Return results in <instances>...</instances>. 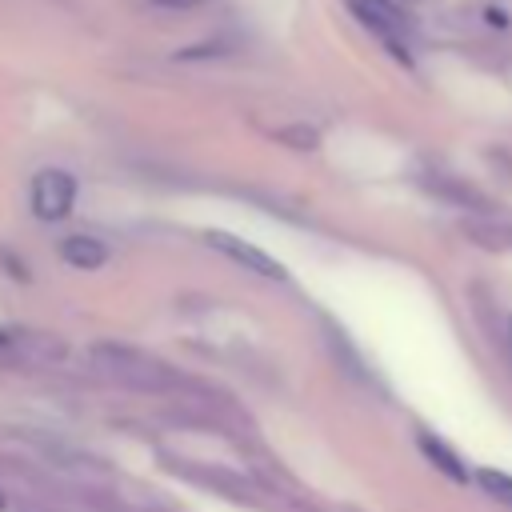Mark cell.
<instances>
[{
	"mask_svg": "<svg viewBox=\"0 0 512 512\" xmlns=\"http://www.w3.org/2000/svg\"><path fill=\"white\" fill-rule=\"evenodd\" d=\"M92 368L112 380V384H124V388H136V392H160V396H172V392H188L192 380H184L172 364L140 352V348H124V344H96L92 348Z\"/></svg>",
	"mask_w": 512,
	"mask_h": 512,
	"instance_id": "obj_1",
	"label": "cell"
},
{
	"mask_svg": "<svg viewBox=\"0 0 512 512\" xmlns=\"http://www.w3.org/2000/svg\"><path fill=\"white\" fill-rule=\"evenodd\" d=\"M0 364L56 368V364H68V344L48 332H32V328H0Z\"/></svg>",
	"mask_w": 512,
	"mask_h": 512,
	"instance_id": "obj_2",
	"label": "cell"
},
{
	"mask_svg": "<svg viewBox=\"0 0 512 512\" xmlns=\"http://www.w3.org/2000/svg\"><path fill=\"white\" fill-rule=\"evenodd\" d=\"M72 200H76V180L60 168H44L32 180V212L40 220H64L72 212Z\"/></svg>",
	"mask_w": 512,
	"mask_h": 512,
	"instance_id": "obj_3",
	"label": "cell"
},
{
	"mask_svg": "<svg viewBox=\"0 0 512 512\" xmlns=\"http://www.w3.org/2000/svg\"><path fill=\"white\" fill-rule=\"evenodd\" d=\"M352 8L360 16V24H368L392 52L404 56V24H400V16H396L392 4H384V0H352Z\"/></svg>",
	"mask_w": 512,
	"mask_h": 512,
	"instance_id": "obj_4",
	"label": "cell"
},
{
	"mask_svg": "<svg viewBox=\"0 0 512 512\" xmlns=\"http://www.w3.org/2000/svg\"><path fill=\"white\" fill-rule=\"evenodd\" d=\"M60 256H64V264H72L80 272H92V268H100L108 260V244L96 240V236L76 232V236H64L60 240Z\"/></svg>",
	"mask_w": 512,
	"mask_h": 512,
	"instance_id": "obj_5",
	"label": "cell"
},
{
	"mask_svg": "<svg viewBox=\"0 0 512 512\" xmlns=\"http://www.w3.org/2000/svg\"><path fill=\"white\" fill-rule=\"evenodd\" d=\"M212 244H216L220 252H228L232 260H240L244 268L268 276V280H280V276H284V268H280L272 256H264L260 248H252V244H244V240H236V236H212Z\"/></svg>",
	"mask_w": 512,
	"mask_h": 512,
	"instance_id": "obj_6",
	"label": "cell"
},
{
	"mask_svg": "<svg viewBox=\"0 0 512 512\" xmlns=\"http://www.w3.org/2000/svg\"><path fill=\"white\" fill-rule=\"evenodd\" d=\"M420 448H424V456H428V460H436V468H440V472H448L452 480H468V468L460 464V456H456L448 444H440L436 436L420 432Z\"/></svg>",
	"mask_w": 512,
	"mask_h": 512,
	"instance_id": "obj_7",
	"label": "cell"
},
{
	"mask_svg": "<svg viewBox=\"0 0 512 512\" xmlns=\"http://www.w3.org/2000/svg\"><path fill=\"white\" fill-rule=\"evenodd\" d=\"M480 488H484L488 496H496L500 504H512V476H508V472L480 468Z\"/></svg>",
	"mask_w": 512,
	"mask_h": 512,
	"instance_id": "obj_8",
	"label": "cell"
},
{
	"mask_svg": "<svg viewBox=\"0 0 512 512\" xmlns=\"http://www.w3.org/2000/svg\"><path fill=\"white\" fill-rule=\"evenodd\" d=\"M152 4H160V8H196L204 0H152Z\"/></svg>",
	"mask_w": 512,
	"mask_h": 512,
	"instance_id": "obj_9",
	"label": "cell"
}]
</instances>
